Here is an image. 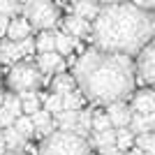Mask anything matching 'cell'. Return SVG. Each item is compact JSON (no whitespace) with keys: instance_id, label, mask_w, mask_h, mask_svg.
<instances>
[{"instance_id":"obj_24","label":"cell","mask_w":155,"mask_h":155,"mask_svg":"<svg viewBox=\"0 0 155 155\" xmlns=\"http://www.w3.org/2000/svg\"><path fill=\"white\" fill-rule=\"evenodd\" d=\"M81 107H84V93L79 88L63 95V109H81Z\"/></svg>"},{"instance_id":"obj_37","label":"cell","mask_w":155,"mask_h":155,"mask_svg":"<svg viewBox=\"0 0 155 155\" xmlns=\"http://www.w3.org/2000/svg\"><path fill=\"white\" fill-rule=\"evenodd\" d=\"M102 155H125L123 150H111V153H102Z\"/></svg>"},{"instance_id":"obj_17","label":"cell","mask_w":155,"mask_h":155,"mask_svg":"<svg viewBox=\"0 0 155 155\" xmlns=\"http://www.w3.org/2000/svg\"><path fill=\"white\" fill-rule=\"evenodd\" d=\"M77 88H79V86H77L74 74H65V72H58L56 79H53V84H51V91L58 93V95H65V93L77 91Z\"/></svg>"},{"instance_id":"obj_29","label":"cell","mask_w":155,"mask_h":155,"mask_svg":"<svg viewBox=\"0 0 155 155\" xmlns=\"http://www.w3.org/2000/svg\"><path fill=\"white\" fill-rule=\"evenodd\" d=\"M2 107L7 111H12L14 116L19 118L23 114V107H21V97L19 95H12V93H5V100H2Z\"/></svg>"},{"instance_id":"obj_23","label":"cell","mask_w":155,"mask_h":155,"mask_svg":"<svg viewBox=\"0 0 155 155\" xmlns=\"http://www.w3.org/2000/svg\"><path fill=\"white\" fill-rule=\"evenodd\" d=\"M14 127L19 130L26 139H32V134H35V123H32V118L28 116V114H21V116L14 120Z\"/></svg>"},{"instance_id":"obj_6","label":"cell","mask_w":155,"mask_h":155,"mask_svg":"<svg viewBox=\"0 0 155 155\" xmlns=\"http://www.w3.org/2000/svg\"><path fill=\"white\" fill-rule=\"evenodd\" d=\"M134 67H137V79H139L141 84L155 86V37L137 53Z\"/></svg>"},{"instance_id":"obj_35","label":"cell","mask_w":155,"mask_h":155,"mask_svg":"<svg viewBox=\"0 0 155 155\" xmlns=\"http://www.w3.org/2000/svg\"><path fill=\"white\" fill-rule=\"evenodd\" d=\"M2 155H28V153H23V150H5Z\"/></svg>"},{"instance_id":"obj_13","label":"cell","mask_w":155,"mask_h":155,"mask_svg":"<svg viewBox=\"0 0 155 155\" xmlns=\"http://www.w3.org/2000/svg\"><path fill=\"white\" fill-rule=\"evenodd\" d=\"M30 35V23H28V19L23 16V14H16V16H12L9 19V26H7V39H12V42H19V39L28 37Z\"/></svg>"},{"instance_id":"obj_36","label":"cell","mask_w":155,"mask_h":155,"mask_svg":"<svg viewBox=\"0 0 155 155\" xmlns=\"http://www.w3.org/2000/svg\"><path fill=\"white\" fill-rule=\"evenodd\" d=\"M114 2H125V0H100V5H114Z\"/></svg>"},{"instance_id":"obj_15","label":"cell","mask_w":155,"mask_h":155,"mask_svg":"<svg viewBox=\"0 0 155 155\" xmlns=\"http://www.w3.org/2000/svg\"><path fill=\"white\" fill-rule=\"evenodd\" d=\"M23 58V53L19 49V42H12V39H5V42H0V63H5L12 67L14 63H19Z\"/></svg>"},{"instance_id":"obj_38","label":"cell","mask_w":155,"mask_h":155,"mask_svg":"<svg viewBox=\"0 0 155 155\" xmlns=\"http://www.w3.org/2000/svg\"><path fill=\"white\" fill-rule=\"evenodd\" d=\"M127 155H146V153H143V150H139V148H134L132 153H127Z\"/></svg>"},{"instance_id":"obj_3","label":"cell","mask_w":155,"mask_h":155,"mask_svg":"<svg viewBox=\"0 0 155 155\" xmlns=\"http://www.w3.org/2000/svg\"><path fill=\"white\" fill-rule=\"evenodd\" d=\"M37 155H91V143L86 137L74 132L53 130L49 137H44Z\"/></svg>"},{"instance_id":"obj_11","label":"cell","mask_w":155,"mask_h":155,"mask_svg":"<svg viewBox=\"0 0 155 155\" xmlns=\"http://www.w3.org/2000/svg\"><path fill=\"white\" fill-rule=\"evenodd\" d=\"M102 5H100V0H72V14H77L81 19L86 21H95V16L100 14Z\"/></svg>"},{"instance_id":"obj_5","label":"cell","mask_w":155,"mask_h":155,"mask_svg":"<svg viewBox=\"0 0 155 155\" xmlns=\"http://www.w3.org/2000/svg\"><path fill=\"white\" fill-rule=\"evenodd\" d=\"M44 81V74L39 72L37 65H30V63H14L7 72V86L12 91L21 93V91H37Z\"/></svg>"},{"instance_id":"obj_2","label":"cell","mask_w":155,"mask_h":155,"mask_svg":"<svg viewBox=\"0 0 155 155\" xmlns=\"http://www.w3.org/2000/svg\"><path fill=\"white\" fill-rule=\"evenodd\" d=\"M155 37L153 9H141L134 2H114L102 5L93 21L91 39L97 49L114 53L137 56Z\"/></svg>"},{"instance_id":"obj_33","label":"cell","mask_w":155,"mask_h":155,"mask_svg":"<svg viewBox=\"0 0 155 155\" xmlns=\"http://www.w3.org/2000/svg\"><path fill=\"white\" fill-rule=\"evenodd\" d=\"M7 150V143H5V134H2V130H0V155Z\"/></svg>"},{"instance_id":"obj_7","label":"cell","mask_w":155,"mask_h":155,"mask_svg":"<svg viewBox=\"0 0 155 155\" xmlns=\"http://www.w3.org/2000/svg\"><path fill=\"white\" fill-rule=\"evenodd\" d=\"M107 114H109L111 125H114V127H123V125H130L134 111H132V107L125 104V100H116V102L107 104Z\"/></svg>"},{"instance_id":"obj_30","label":"cell","mask_w":155,"mask_h":155,"mask_svg":"<svg viewBox=\"0 0 155 155\" xmlns=\"http://www.w3.org/2000/svg\"><path fill=\"white\" fill-rule=\"evenodd\" d=\"M19 49H21V53H23V58H26V56H30V53L37 49V44H35V39L28 35V37L19 39Z\"/></svg>"},{"instance_id":"obj_19","label":"cell","mask_w":155,"mask_h":155,"mask_svg":"<svg viewBox=\"0 0 155 155\" xmlns=\"http://www.w3.org/2000/svg\"><path fill=\"white\" fill-rule=\"evenodd\" d=\"M134 146V132L123 125V127H116V148L118 150H127Z\"/></svg>"},{"instance_id":"obj_34","label":"cell","mask_w":155,"mask_h":155,"mask_svg":"<svg viewBox=\"0 0 155 155\" xmlns=\"http://www.w3.org/2000/svg\"><path fill=\"white\" fill-rule=\"evenodd\" d=\"M148 123H150V132H155V111L148 114Z\"/></svg>"},{"instance_id":"obj_18","label":"cell","mask_w":155,"mask_h":155,"mask_svg":"<svg viewBox=\"0 0 155 155\" xmlns=\"http://www.w3.org/2000/svg\"><path fill=\"white\" fill-rule=\"evenodd\" d=\"M2 134H5L7 150H23V146H26V137L14 127V123L7 125V127H2Z\"/></svg>"},{"instance_id":"obj_26","label":"cell","mask_w":155,"mask_h":155,"mask_svg":"<svg viewBox=\"0 0 155 155\" xmlns=\"http://www.w3.org/2000/svg\"><path fill=\"white\" fill-rule=\"evenodd\" d=\"M23 2H26V0H0V14L16 16V14L23 12Z\"/></svg>"},{"instance_id":"obj_28","label":"cell","mask_w":155,"mask_h":155,"mask_svg":"<svg viewBox=\"0 0 155 155\" xmlns=\"http://www.w3.org/2000/svg\"><path fill=\"white\" fill-rule=\"evenodd\" d=\"M42 102H44V109L49 111V114H53V116H58L60 111H63V95H58V93L46 95Z\"/></svg>"},{"instance_id":"obj_1","label":"cell","mask_w":155,"mask_h":155,"mask_svg":"<svg viewBox=\"0 0 155 155\" xmlns=\"http://www.w3.org/2000/svg\"><path fill=\"white\" fill-rule=\"evenodd\" d=\"M74 79L84 97L97 104L127 100L137 84V67L127 53L88 49L74 63Z\"/></svg>"},{"instance_id":"obj_40","label":"cell","mask_w":155,"mask_h":155,"mask_svg":"<svg viewBox=\"0 0 155 155\" xmlns=\"http://www.w3.org/2000/svg\"><path fill=\"white\" fill-rule=\"evenodd\" d=\"M146 155H155V148H153V150H148V153H146Z\"/></svg>"},{"instance_id":"obj_12","label":"cell","mask_w":155,"mask_h":155,"mask_svg":"<svg viewBox=\"0 0 155 155\" xmlns=\"http://www.w3.org/2000/svg\"><path fill=\"white\" fill-rule=\"evenodd\" d=\"M132 111L134 114H153L155 111V91H139L132 97Z\"/></svg>"},{"instance_id":"obj_20","label":"cell","mask_w":155,"mask_h":155,"mask_svg":"<svg viewBox=\"0 0 155 155\" xmlns=\"http://www.w3.org/2000/svg\"><path fill=\"white\" fill-rule=\"evenodd\" d=\"M74 42H77V37L70 35V32H56V51L63 53V56H70L72 53Z\"/></svg>"},{"instance_id":"obj_9","label":"cell","mask_w":155,"mask_h":155,"mask_svg":"<svg viewBox=\"0 0 155 155\" xmlns=\"http://www.w3.org/2000/svg\"><path fill=\"white\" fill-rule=\"evenodd\" d=\"M37 67L42 74H58L65 70L63 65V53L58 51H44L37 56Z\"/></svg>"},{"instance_id":"obj_10","label":"cell","mask_w":155,"mask_h":155,"mask_svg":"<svg viewBox=\"0 0 155 155\" xmlns=\"http://www.w3.org/2000/svg\"><path fill=\"white\" fill-rule=\"evenodd\" d=\"M63 28H65V32H70V35H74V37L79 39V37H88V35H91L93 23L81 19V16H77V14H70V16H65Z\"/></svg>"},{"instance_id":"obj_21","label":"cell","mask_w":155,"mask_h":155,"mask_svg":"<svg viewBox=\"0 0 155 155\" xmlns=\"http://www.w3.org/2000/svg\"><path fill=\"white\" fill-rule=\"evenodd\" d=\"M35 44H37L39 53L56 51V32H53V30H42V32H39V37L35 39Z\"/></svg>"},{"instance_id":"obj_25","label":"cell","mask_w":155,"mask_h":155,"mask_svg":"<svg viewBox=\"0 0 155 155\" xmlns=\"http://www.w3.org/2000/svg\"><path fill=\"white\" fill-rule=\"evenodd\" d=\"M109 127H114L109 114H107V111H100V109L93 111V130L91 132H102V130H109Z\"/></svg>"},{"instance_id":"obj_32","label":"cell","mask_w":155,"mask_h":155,"mask_svg":"<svg viewBox=\"0 0 155 155\" xmlns=\"http://www.w3.org/2000/svg\"><path fill=\"white\" fill-rule=\"evenodd\" d=\"M134 5H139L141 9H155V0H132Z\"/></svg>"},{"instance_id":"obj_39","label":"cell","mask_w":155,"mask_h":155,"mask_svg":"<svg viewBox=\"0 0 155 155\" xmlns=\"http://www.w3.org/2000/svg\"><path fill=\"white\" fill-rule=\"evenodd\" d=\"M2 100H5V93L0 91V107H2Z\"/></svg>"},{"instance_id":"obj_27","label":"cell","mask_w":155,"mask_h":155,"mask_svg":"<svg viewBox=\"0 0 155 155\" xmlns=\"http://www.w3.org/2000/svg\"><path fill=\"white\" fill-rule=\"evenodd\" d=\"M134 146L143 153L155 148V132H143V134H137L134 137Z\"/></svg>"},{"instance_id":"obj_4","label":"cell","mask_w":155,"mask_h":155,"mask_svg":"<svg viewBox=\"0 0 155 155\" xmlns=\"http://www.w3.org/2000/svg\"><path fill=\"white\" fill-rule=\"evenodd\" d=\"M21 14L35 30H53L60 21V9L53 0H26Z\"/></svg>"},{"instance_id":"obj_14","label":"cell","mask_w":155,"mask_h":155,"mask_svg":"<svg viewBox=\"0 0 155 155\" xmlns=\"http://www.w3.org/2000/svg\"><path fill=\"white\" fill-rule=\"evenodd\" d=\"M30 118H32V123H35V134L49 137L53 130H56V123H53V114H49L46 109H37Z\"/></svg>"},{"instance_id":"obj_31","label":"cell","mask_w":155,"mask_h":155,"mask_svg":"<svg viewBox=\"0 0 155 155\" xmlns=\"http://www.w3.org/2000/svg\"><path fill=\"white\" fill-rule=\"evenodd\" d=\"M9 19H12V16H5V14H0V37H5V35H7V26H9Z\"/></svg>"},{"instance_id":"obj_8","label":"cell","mask_w":155,"mask_h":155,"mask_svg":"<svg viewBox=\"0 0 155 155\" xmlns=\"http://www.w3.org/2000/svg\"><path fill=\"white\" fill-rule=\"evenodd\" d=\"M88 143H91L93 148H97L100 153H111V150H118V148H116V127L102 130V132H91Z\"/></svg>"},{"instance_id":"obj_22","label":"cell","mask_w":155,"mask_h":155,"mask_svg":"<svg viewBox=\"0 0 155 155\" xmlns=\"http://www.w3.org/2000/svg\"><path fill=\"white\" fill-rule=\"evenodd\" d=\"M127 127L134 132V137H137V134H143V132H150L148 116H146V114H132V120H130Z\"/></svg>"},{"instance_id":"obj_16","label":"cell","mask_w":155,"mask_h":155,"mask_svg":"<svg viewBox=\"0 0 155 155\" xmlns=\"http://www.w3.org/2000/svg\"><path fill=\"white\" fill-rule=\"evenodd\" d=\"M56 125H58L60 130H65V132H74V134H77V130H79V109H63L58 116H56Z\"/></svg>"}]
</instances>
